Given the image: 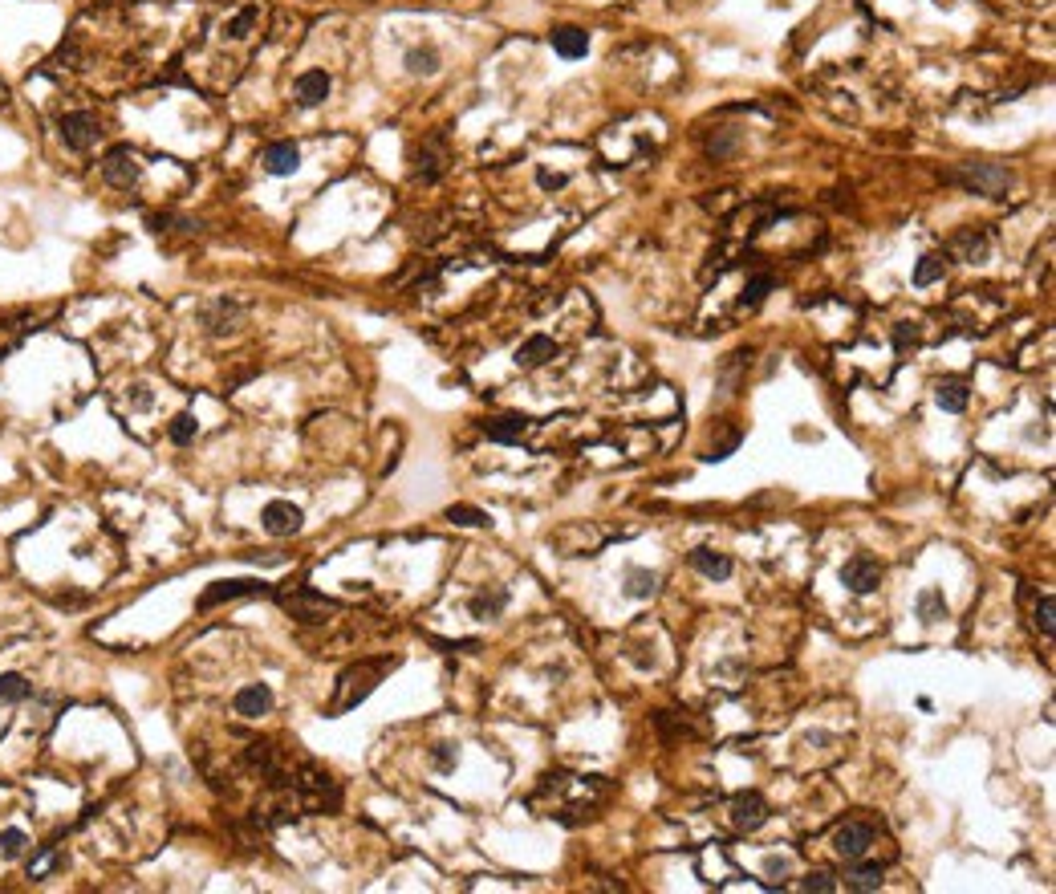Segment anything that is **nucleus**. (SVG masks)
<instances>
[{"mask_svg": "<svg viewBox=\"0 0 1056 894\" xmlns=\"http://www.w3.org/2000/svg\"><path fill=\"white\" fill-rule=\"evenodd\" d=\"M260 163H264V171H268V175H293V171H297V163H301V151L293 147V142H273V147L260 155Z\"/></svg>", "mask_w": 1056, "mask_h": 894, "instance_id": "15", "label": "nucleus"}, {"mask_svg": "<svg viewBox=\"0 0 1056 894\" xmlns=\"http://www.w3.org/2000/svg\"><path fill=\"white\" fill-rule=\"evenodd\" d=\"M541 183H545V187H561L565 175H549V171H541Z\"/></svg>", "mask_w": 1056, "mask_h": 894, "instance_id": "37", "label": "nucleus"}, {"mask_svg": "<svg viewBox=\"0 0 1056 894\" xmlns=\"http://www.w3.org/2000/svg\"><path fill=\"white\" fill-rule=\"evenodd\" d=\"M53 866H57V850H45L41 858H33V862H29V878H45Z\"/></svg>", "mask_w": 1056, "mask_h": 894, "instance_id": "35", "label": "nucleus"}, {"mask_svg": "<svg viewBox=\"0 0 1056 894\" xmlns=\"http://www.w3.org/2000/svg\"><path fill=\"white\" fill-rule=\"evenodd\" d=\"M870 846H873V825L870 822H845V825H837V833H833L837 858L857 862V858H865V850H870Z\"/></svg>", "mask_w": 1056, "mask_h": 894, "instance_id": "3", "label": "nucleus"}, {"mask_svg": "<svg viewBox=\"0 0 1056 894\" xmlns=\"http://www.w3.org/2000/svg\"><path fill=\"white\" fill-rule=\"evenodd\" d=\"M244 764L252 772H260V777H277V772H281V769H277V748H273V744H264V740L248 744V748H244Z\"/></svg>", "mask_w": 1056, "mask_h": 894, "instance_id": "17", "label": "nucleus"}, {"mask_svg": "<svg viewBox=\"0 0 1056 894\" xmlns=\"http://www.w3.org/2000/svg\"><path fill=\"white\" fill-rule=\"evenodd\" d=\"M406 70L411 73H435L439 70V54H435V49H411V54H406Z\"/></svg>", "mask_w": 1056, "mask_h": 894, "instance_id": "28", "label": "nucleus"}, {"mask_svg": "<svg viewBox=\"0 0 1056 894\" xmlns=\"http://www.w3.org/2000/svg\"><path fill=\"white\" fill-rule=\"evenodd\" d=\"M524 431H528V419H520V415H500V419H488L484 423V435L496 443H516Z\"/></svg>", "mask_w": 1056, "mask_h": 894, "instance_id": "18", "label": "nucleus"}, {"mask_svg": "<svg viewBox=\"0 0 1056 894\" xmlns=\"http://www.w3.org/2000/svg\"><path fill=\"white\" fill-rule=\"evenodd\" d=\"M772 285H776V281H772L768 273H756L748 285H744V297H739V305H744V310H756V305L764 302L768 293H772Z\"/></svg>", "mask_w": 1056, "mask_h": 894, "instance_id": "22", "label": "nucleus"}, {"mask_svg": "<svg viewBox=\"0 0 1056 894\" xmlns=\"http://www.w3.org/2000/svg\"><path fill=\"white\" fill-rule=\"evenodd\" d=\"M878 886H881V866H854V870H845V890L865 894V890H878Z\"/></svg>", "mask_w": 1056, "mask_h": 894, "instance_id": "20", "label": "nucleus"}, {"mask_svg": "<svg viewBox=\"0 0 1056 894\" xmlns=\"http://www.w3.org/2000/svg\"><path fill=\"white\" fill-rule=\"evenodd\" d=\"M244 593H264V582H252V577H240V582H216V585L203 590L200 610H211V606L232 602V598H244Z\"/></svg>", "mask_w": 1056, "mask_h": 894, "instance_id": "12", "label": "nucleus"}, {"mask_svg": "<svg viewBox=\"0 0 1056 894\" xmlns=\"http://www.w3.org/2000/svg\"><path fill=\"white\" fill-rule=\"evenodd\" d=\"M654 585H659V577H654L651 569H630V574H626V593H630V598H651Z\"/></svg>", "mask_w": 1056, "mask_h": 894, "instance_id": "23", "label": "nucleus"}, {"mask_svg": "<svg viewBox=\"0 0 1056 894\" xmlns=\"http://www.w3.org/2000/svg\"><path fill=\"white\" fill-rule=\"evenodd\" d=\"M553 49L565 62H577V57L590 54V33L577 25H561V29H553Z\"/></svg>", "mask_w": 1056, "mask_h": 894, "instance_id": "13", "label": "nucleus"}, {"mask_svg": "<svg viewBox=\"0 0 1056 894\" xmlns=\"http://www.w3.org/2000/svg\"><path fill=\"white\" fill-rule=\"evenodd\" d=\"M256 25V9H244V13H236L232 17V25H228V33L232 37H248V29Z\"/></svg>", "mask_w": 1056, "mask_h": 894, "instance_id": "36", "label": "nucleus"}, {"mask_svg": "<svg viewBox=\"0 0 1056 894\" xmlns=\"http://www.w3.org/2000/svg\"><path fill=\"white\" fill-rule=\"evenodd\" d=\"M0 700H4V703H21V700H29V683H25V675H17V671L0 675Z\"/></svg>", "mask_w": 1056, "mask_h": 894, "instance_id": "24", "label": "nucleus"}, {"mask_svg": "<svg viewBox=\"0 0 1056 894\" xmlns=\"http://www.w3.org/2000/svg\"><path fill=\"white\" fill-rule=\"evenodd\" d=\"M232 708H236V716H244V719H260V716H268V708H273V691H268V683H248V687L236 691Z\"/></svg>", "mask_w": 1056, "mask_h": 894, "instance_id": "11", "label": "nucleus"}, {"mask_svg": "<svg viewBox=\"0 0 1056 894\" xmlns=\"http://www.w3.org/2000/svg\"><path fill=\"white\" fill-rule=\"evenodd\" d=\"M395 667V659H382V663H362V667H350V671L342 675V683H337V700H334V711H350L353 703H362L370 695V691L379 687V679Z\"/></svg>", "mask_w": 1056, "mask_h": 894, "instance_id": "1", "label": "nucleus"}, {"mask_svg": "<svg viewBox=\"0 0 1056 894\" xmlns=\"http://www.w3.org/2000/svg\"><path fill=\"white\" fill-rule=\"evenodd\" d=\"M260 524L273 532V537H293V532L301 529V508L289 505V500H273V505H264Z\"/></svg>", "mask_w": 1056, "mask_h": 894, "instance_id": "8", "label": "nucleus"}, {"mask_svg": "<svg viewBox=\"0 0 1056 894\" xmlns=\"http://www.w3.org/2000/svg\"><path fill=\"white\" fill-rule=\"evenodd\" d=\"M1036 626H1040V634L1044 638H1052V630H1056V598L1052 593H1044L1036 602Z\"/></svg>", "mask_w": 1056, "mask_h": 894, "instance_id": "30", "label": "nucleus"}, {"mask_svg": "<svg viewBox=\"0 0 1056 894\" xmlns=\"http://www.w3.org/2000/svg\"><path fill=\"white\" fill-rule=\"evenodd\" d=\"M731 822H736V830L756 833L760 825L768 822V801L760 797V793H739V797L731 801Z\"/></svg>", "mask_w": 1056, "mask_h": 894, "instance_id": "6", "label": "nucleus"}, {"mask_svg": "<svg viewBox=\"0 0 1056 894\" xmlns=\"http://www.w3.org/2000/svg\"><path fill=\"white\" fill-rule=\"evenodd\" d=\"M504 602H508V593H504V590L475 593V598H472V614H475V618H484V622H488V618H496V614L504 610Z\"/></svg>", "mask_w": 1056, "mask_h": 894, "instance_id": "21", "label": "nucleus"}, {"mask_svg": "<svg viewBox=\"0 0 1056 894\" xmlns=\"http://www.w3.org/2000/svg\"><path fill=\"white\" fill-rule=\"evenodd\" d=\"M942 273H947V260L934 257V252H931V257L918 260V268H915V285H931V281H939Z\"/></svg>", "mask_w": 1056, "mask_h": 894, "instance_id": "29", "label": "nucleus"}, {"mask_svg": "<svg viewBox=\"0 0 1056 894\" xmlns=\"http://www.w3.org/2000/svg\"><path fill=\"white\" fill-rule=\"evenodd\" d=\"M967 387L963 382H939V390H934V403H939L942 411H950V415H959V411H967Z\"/></svg>", "mask_w": 1056, "mask_h": 894, "instance_id": "19", "label": "nucleus"}, {"mask_svg": "<svg viewBox=\"0 0 1056 894\" xmlns=\"http://www.w3.org/2000/svg\"><path fill=\"white\" fill-rule=\"evenodd\" d=\"M232 321H236V305H228V302H220L216 305V321H211V334H224V329H232Z\"/></svg>", "mask_w": 1056, "mask_h": 894, "instance_id": "33", "label": "nucleus"}, {"mask_svg": "<svg viewBox=\"0 0 1056 894\" xmlns=\"http://www.w3.org/2000/svg\"><path fill=\"white\" fill-rule=\"evenodd\" d=\"M959 179L967 192L975 195H992V200H1000L1003 192H1008V183H1012V175H1008V167H1000V163H967V167L959 171Z\"/></svg>", "mask_w": 1056, "mask_h": 894, "instance_id": "2", "label": "nucleus"}, {"mask_svg": "<svg viewBox=\"0 0 1056 894\" xmlns=\"http://www.w3.org/2000/svg\"><path fill=\"white\" fill-rule=\"evenodd\" d=\"M139 175H142V167H139L131 147H115V151L102 159V179L110 187H131V183H139Z\"/></svg>", "mask_w": 1056, "mask_h": 894, "instance_id": "5", "label": "nucleus"}, {"mask_svg": "<svg viewBox=\"0 0 1056 894\" xmlns=\"http://www.w3.org/2000/svg\"><path fill=\"white\" fill-rule=\"evenodd\" d=\"M549 358H557V342L553 337H545V334L528 337V342L516 350V366H524V370H537V366H545Z\"/></svg>", "mask_w": 1056, "mask_h": 894, "instance_id": "14", "label": "nucleus"}, {"mask_svg": "<svg viewBox=\"0 0 1056 894\" xmlns=\"http://www.w3.org/2000/svg\"><path fill=\"white\" fill-rule=\"evenodd\" d=\"M841 582L849 585L854 593H873V590L881 585V561H873V558H854V561H845Z\"/></svg>", "mask_w": 1056, "mask_h": 894, "instance_id": "7", "label": "nucleus"}, {"mask_svg": "<svg viewBox=\"0 0 1056 894\" xmlns=\"http://www.w3.org/2000/svg\"><path fill=\"white\" fill-rule=\"evenodd\" d=\"M195 431H200V427H195V415H175L167 435H171V443H192Z\"/></svg>", "mask_w": 1056, "mask_h": 894, "instance_id": "31", "label": "nucleus"}, {"mask_svg": "<svg viewBox=\"0 0 1056 894\" xmlns=\"http://www.w3.org/2000/svg\"><path fill=\"white\" fill-rule=\"evenodd\" d=\"M691 566H695L703 577H711V582H728V577H731V558H728V553L707 549V545L691 553Z\"/></svg>", "mask_w": 1056, "mask_h": 894, "instance_id": "16", "label": "nucleus"}, {"mask_svg": "<svg viewBox=\"0 0 1056 894\" xmlns=\"http://www.w3.org/2000/svg\"><path fill=\"white\" fill-rule=\"evenodd\" d=\"M447 521L451 524H464V529H484L488 513H480V508H472V505H451L447 508Z\"/></svg>", "mask_w": 1056, "mask_h": 894, "instance_id": "25", "label": "nucleus"}, {"mask_svg": "<svg viewBox=\"0 0 1056 894\" xmlns=\"http://www.w3.org/2000/svg\"><path fill=\"white\" fill-rule=\"evenodd\" d=\"M955 248H963V252H967V260H979V257H984V236H975V232H963V236L955 240Z\"/></svg>", "mask_w": 1056, "mask_h": 894, "instance_id": "34", "label": "nucleus"}, {"mask_svg": "<svg viewBox=\"0 0 1056 894\" xmlns=\"http://www.w3.org/2000/svg\"><path fill=\"white\" fill-rule=\"evenodd\" d=\"M57 131H62V139H65L70 151H89V147L98 142V118L89 115V110H70V115H62Z\"/></svg>", "mask_w": 1056, "mask_h": 894, "instance_id": "4", "label": "nucleus"}, {"mask_svg": "<svg viewBox=\"0 0 1056 894\" xmlns=\"http://www.w3.org/2000/svg\"><path fill=\"white\" fill-rule=\"evenodd\" d=\"M285 606L293 610V618L301 622H326V614L337 610V602H329V598H317L313 590H297L285 598Z\"/></svg>", "mask_w": 1056, "mask_h": 894, "instance_id": "10", "label": "nucleus"}, {"mask_svg": "<svg viewBox=\"0 0 1056 894\" xmlns=\"http://www.w3.org/2000/svg\"><path fill=\"white\" fill-rule=\"evenodd\" d=\"M329 86H334V81H329L326 70H305L297 81H293V98H297V106H305V110L321 106V102L329 98Z\"/></svg>", "mask_w": 1056, "mask_h": 894, "instance_id": "9", "label": "nucleus"}, {"mask_svg": "<svg viewBox=\"0 0 1056 894\" xmlns=\"http://www.w3.org/2000/svg\"><path fill=\"white\" fill-rule=\"evenodd\" d=\"M801 890H817V894H829V890H837V882H833V874H825V870H813L809 878L801 882Z\"/></svg>", "mask_w": 1056, "mask_h": 894, "instance_id": "32", "label": "nucleus"}, {"mask_svg": "<svg viewBox=\"0 0 1056 894\" xmlns=\"http://www.w3.org/2000/svg\"><path fill=\"white\" fill-rule=\"evenodd\" d=\"M29 850V838H25V830H4L0 833V858L4 862H13V858H21V854Z\"/></svg>", "mask_w": 1056, "mask_h": 894, "instance_id": "27", "label": "nucleus"}, {"mask_svg": "<svg viewBox=\"0 0 1056 894\" xmlns=\"http://www.w3.org/2000/svg\"><path fill=\"white\" fill-rule=\"evenodd\" d=\"M918 618H923V622H939V618H947V602H942V593H939V590H926L923 598H918Z\"/></svg>", "mask_w": 1056, "mask_h": 894, "instance_id": "26", "label": "nucleus"}]
</instances>
